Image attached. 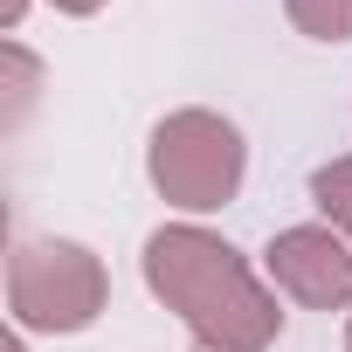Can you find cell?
Listing matches in <instances>:
<instances>
[{
  "label": "cell",
  "instance_id": "6da1fadb",
  "mask_svg": "<svg viewBox=\"0 0 352 352\" xmlns=\"http://www.w3.org/2000/svg\"><path fill=\"white\" fill-rule=\"evenodd\" d=\"M145 283L208 352H270L283 331L276 290L249 270L235 242L201 221H173L145 242Z\"/></svg>",
  "mask_w": 352,
  "mask_h": 352
},
{
  "label": "cell",
  "instance_id": "7a4b0ae2",
  "mask_svg": "<svg viewBox=\"0 0 352 352\" xmlns=\"http://www.w3.org/2000/svg\"><path fill=\"white\" fill-rule=\"evenodd\" d=\"M145 173H152V187L166 208H180V214H214L242 194V173H249V145L242 131L221 118V111H173L159 118L152 145H145Z\"/></svg>",
  "mask_w": 352,
  "mask_h": 352
},
{
  "label": "cell",
  "instance_id": "3957f363",
  "mask_svg": "<svg viewBox=\"0 0 352 352\" xmlns=\"http://www.w3.org/2000/svg\"><path fill=\"white\" fill-rule=\"evenodd\" d=\"M111 304V276L83 242H21L8 263V311L21 331H83Z\"/></svg>",
  "mask_w": 352,
  "mask_h": 352
},
{
  "label": "cell",
  "instance_id": "277c9868",
  "mask_svg": "<svg viewBox=\"0 0 352 352\" xmlns=\"http://www.w3.org/2000/svg\"><path fill=\"white\" fill-rule=\"evenodd\" d=\"M263 263H270V283L304 311H345L352 304V242L331 221H297V228L270 235Z\"/></svg>",
  "mask_w": 352,
  "mask_h": 352
},
{
  "label": "cell",
  "instance_id": "5b68a950",
  "mask_svg": "<svg viewBox=\"0 0 352 352\" xmlns=\"http://www.w3.org/2000/svg\"><path fill=\"white\" fill-rule=\"evenodd\" d=\"M311 201H318V214L352 242V159H324V166L311 173Z\"/></svg>",
  "mask_w": 352,
  "mask_h": 352
},
{
  "label": "cell",
  "instance_id": "8992f818",
  "mask_svg": "<svg viewBox=\"0 0 352 352\" xmlns=\"http://www.w3.org/2000/svg\"><path fill=\"white\" fill-rule=\"evenodd\" d=\"M283 14L311 42H352V0H283Z\"/></svg>",
  "mask_w": 352,
  "mask_h": 352
},
{
  "label": "cell",
  "instance_id": "52a82bcc",
  "mask_svg": "<svg viewBox=\"0 0 352 352\" xmlns=\"http://www.w3.org/2000/svg\"><path fill=\"white\" fill-rule=\"evenodd\" d=\"M0 63H8V104H14V124L28 118V104H35V83H42V63L21 49V42H8L0 49Z\"/></svg>",
  "mask_w": 352,
  "mask_h": 352
},
{
  "label": "cell",
  "instance_id": "ba28073f",
  "mask_svg": "<svg viewBox=\"0 0 352 352\" xmlns=\"http://www.w3.org/2000/svg\"><path fill=\"white\" fill-rule=\"evenodd\" d=\"M49 8H56V14H76V21H83V14H97V8H104V0H49Z\"/></svg>",
  "mask_w": 352,
  "mask_h": 352
},
{
  "label": "cell",
  "instance_id": "9c48e42d",
  "mask_svg": "<svg viewBox=\"0 0 352 352\" xmlns=\"http://www.w3.org/2000/svg\"><path fill=\"white\" fill-rule=\"evenodd\" d=\"M0 14H8V28H21V14H28V0H8V8H0Z\"/></svg>",
  "mask_w": 352,
  "mask_h": 352
},
{
  "label": "cell",
  "instance_id": "30bf717a",
  "mask_svg": "<svg viewBox=\"0 0 352 352\" xmlns=\"http://www.w3.org/2000/svg\"><path fill=\"white\" fill-rule=\"evenodd\" d=\"M345 352H352V324H345Z\"/></svg>",
  "mask_w": 352,
  "mask_h": 352
}]
</instances>
